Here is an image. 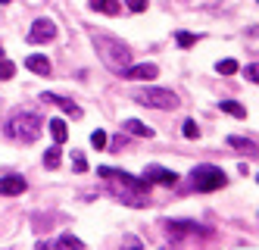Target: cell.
Returning a JSON list of instances; mask_svg holds the SVG:
<instances>
[{"label": "cell", "mask_w": 259, "mask_h": 250, "mask_svg": "<svg viewBox=\"0 0 259 250\" xmlns=\"http://www.w3.org/2000/svg\"><path fill=\"white\" fill-rule=\"evenodd\" d=\"M247 82H256V63L247 66Z\"/></svg>", "instance_id": "484cf974"}, {"label": "cell", "mask_w": 259, "mask_h": 250, "mask_svg": "<svg viewBox=\"0 0 259 250\" xmlns=\"http://www.w3.org/2000/svg\"><path fill=\"white\" fill-rule=\"evenodd\" d=\"M175 41H178V47H194V44H197V34H191V31H178Z\"/></svg>", "instance_id": "d6986e66"}, {"label": "cell", "mask_w": 259, "mask_h": 250, "mask_svg": "<svg viewBox=\"0 0 259 250\" xmlns=\"http://www.w3.org/2000/svg\"><path fill=\"white\" fill-rule=\"evenodd\" d=\"M88 7L94 10V13H103V16H116L122 10L119 0H88Z\"/></svg>", "instance_id": "8fae6325"}, {"label": "cell", "mask_w": 259, "mask_h": 250, "mask_svg": "<svg viewBox=\"0 0 259 250\" xmlns=\"http://www.w3.org/2000/svg\"><path fill=\"white\" fill-rule=\"evenodd\" d=\"M181 131H184V138H191V141H194V138H200V128H197V122H194V119L184 122V128H181Z\"/></svg>", "instance_id": "603a6c76"}, {"label": "cell", "mask_w": 259, "mask_h": 250, "mask_svg": "<svg viewBox=\"0 0 259 250\" xmlns=\"http://www.w3.org/2000/svg\"><path fill=\"white\" fill-rule=\"evenodd\" d=\"M41 100H44V103H53V106H60L66 116H72V119L81 116V106H75V103L66 100V97H57V94H41Z\"/></svg>", "instance_id": "30bf717a"}, {"label": "cell", "mask_w": 259, "mask_h": 250, "mask_svg": "<svg viewBox=\"0 0 259 250\" xmlns=\"http://www.w3.org/2000/svg\"><path fill=\"white\" fill-rule=\"evenodd\" d=\"M91 144H94L97 150H103V147L109 144V138H106V131H100V128H97V131H91Z\"/></svg>", "instance_id": "44dd1931"}, {"label": "cell", "mask_w": 259, "mask_h": 250, "mask_svg": "<svg viewBox=\"0 0 259 250\" xmlns=\"http://www.w3.org/2000/svg\"><path fill=\"white\" fill-rule=\"evenodd\" d=\"M57 244H60V247H75V250H81V247H84V241H81V238H75V235H60V238H57Z\"/></svg>", "instance_id": "2e32d148"}, {"label": "cell", "mask_w": 259, "mask_h": 250, "mask_svg": "<svg viewBox=\"0 0 259 250\" xmlns=\"http://www.w3.org/2000/svg\"><path fill=\"white\" fill-rule=\"evenodd\" d=\"M44 166H47V169H57V166H60V147H50V150L44 153Z\"/></svg>", "instance_id": "e0dca14e"}, {"label": "cell", "mask_w": 259, "mask_h": 250, "mask_svg": "<svg viewBox=\"0 0 259 250\" xmlns=\"http://www.w3.org/2000/svg\"><path fill=\"white\" fill-rule=\"evenodd\" d=\"M228 144H231V147H240V150H253V147H256L250 138H228Z\"/></svg>", "instance_id": "cb8c5ba5"}, {"label": "cell", "mask_w": 259, "mask_h": 250, "mask_svg": "<svg viewBox=\"0 0 259 250\" xmlns=\"http://www.w3.org/2000/svg\"><path fill=\"white\" fill-rule=\"evenodd\" d=\"M215 69H219V75H234L237 72V60H222Z\"/></svg>", "instance_id": "7402d4cb"}, {"label": "cell", "mask_w": 259, "mask_h": 250, "mask_svg": "<svg viewBox=\"0 0 259 250\" xmlns=\"http://www.w3.org/2000/svg\"><path fill=\"white\" fill-rule=\"evenodd\" d=\"M122 128H125L128 134H138V138H153V128H150V125H144L141 119H125Z\"/></svg>", "instance_id": "7c38bea8"}, {"label": "cell", "mask_w": 259, "mask_h": 250, "mask_svg": "<svg viewBox=\"0 0 259 250\" xmlns=\"http://www.w3.org/2000/svg\"><path fill=\"white\" fill-rule=\"evenodd\" d=\"M0 60H4V47H0Z\"/></svg>", "instance_id": "83f0119b"}, {"label": "cell", "mask_w": 259, "mask_h": 250, "mask_svg": "<svg viewBox=\"0 0 259 250\" xmlns=\"http://www.w3.org/2000/svg\"><path fill=\"white\" fill-rule=\"evenodd\" d=\"M222 110H225L228 116H237V119H247V110L240 106V103H234V100H222Z\"/></svg>", "instance_id": "9a60e30c"}, {"label": "cell", "mask_w": 259, "mask_h": 250, "mask_svg": "<svg viewBox=\"0 0 259 250\" xmlns=\"http://www.w3.org/2000/svg\"><path fill=\"white\" fill-rule=\"evenodd\" d=\"M119 75H122V79H128V82H153L156 75H159V69H156L153 63H141V66H132V63H128Z\"/></svg>", "instance_id": "52a82bcc"}, {"label": "cell", "mask_w": 259, "mask_h": 250, "mask_svg": "<svg viewBox=\"0 0 259 250\" xmlns=\"http://www.w3.org/2000/svg\"><path fill=\"white\" fill-rule=\"evenodd\" d=\"M144 175H147V182H150V185H165V188L178 185V172L165 169V166H147Z\"/></svg>", "instance_id": "ba28073f"}, {"label": "cell", "mask_w": 259, "mask_h": 250, "mask_svg": "<svg viewBox=\"0 0 259 250\" xmlns=\"http://www.w3.org/2000/svg\"><path fill=\"white\" fill-rule=\"evenodd\" d=\"M16 75V63H10V60H0V79L4 82H10Z\"/></svg>", "instance_id": "ffe728a7"}, {"label": "cell", "mask_w": 259, "mask_h": 250, "mask_svg": "<svg viewBox=\"0 0 259 250\" xmlns=\"http://www.w3.org/2000/svg\"><path fill=\"white\" fill-rule=\"evenodd\" d=\"M165 225V235H169L172 241H181V238H191V235H209L206 228H200L197 222H184V219H169V222H162Z\"/></svg>", "instance_id": "5b68a950"}, {"label": "cell", "mask_w": 259, "mask_h": 250, "mask_svg": "<svg viewBox=\"0 0 259 250\" xmlns=\"http://www.w3.org/2000/svg\"><path fill=\"white\" fill-rule=\"evenodd\" d=\"M41 131H44L41 116H34V113H28V110L13 113L10 122H7V134H10V138H16V141H22V144L38 141V138H41Z\"/></svg>", "instance_id": "7a4b0ae2"}, {"label": "cell", "mask_w": 259, "mask_h": 250, "mask_svg": "<svg viewBox=\"0 0 259 250\" xmlns=\"http://www.w3.org/2000/svg\"><path fill=\"white\" fill-rule=\"evenodd\" d=\"M135 100L144 106H153V110H178V97L165 88H144L135 94Z\"/></svg>", "instance_id": "277c9868"}, {"label": "cell", "mask_w": 259, "mask_h": 250, "mask_svg": "<svg viewBox=\"0 0 259 250\" xmlns=\"http://www.w3.org/2000/svg\"><path fill=\"white\" fill-rule=\"evenodd\" d=\"M47 128H50V134H53V141H57V144H63V141L69 138V128H66V122H63V119H50V122H47Z\"/></svg>", "instance_id": "5bb4252c"}, {"label": "cell", "mask_w": 259, "mask_h": 250, "mask_svg": "<svg viewBox=\"0 0 259 250\" xmlns=\"http://www.w3.org/2000/svg\"><path fill=\"white\" fill-rule=\"evenodd\" d=\"M7 4H10V0H0V7H7Z\"/></svg>", "instance_id": "4316f807"}, {"label": "cell", "mask_w": 259, "mask_h": 250, "mask_svg": "<svg viewBox=\"0 0 259 250\" xmlns=\"http://www.w3.org/2000/svg\"><path fill=\"white\" fill-rule=\"evenodd\" d=\"M91 41H94V47H97V53H100V60H103V66L106 69H113L116 75L132 63V50H128V44L125 41H119V38H113V34H91Z\"/></svg>", "instance_id": "6da1fadb"}, {"label": "cell", "mask_w": 259, "mask_h": 250, "mask_svg": "<svg viewBox=\"0 0 259 250\" xmlns=\"http://www.w3.org/2000/svg\"><path fill=\"white\" fill-rule=\"evenodd\" d=\"M28 185H25V178L22 175H4L0 178V194L4 197H16V194H22Z\"/></svg>", "instance_id": "9c48e42d"}, {"label": "cell", "mask_w": 259, "mask_h": 250, "mask_svg": "<svg viewBox=\"0 0 259 250\" xmlns=\"http://www.w3.org/2000/svg\"><path fill=\"white\" fill-rule=\"evenodd\" d=\"M72 169H75V172H88V160H84L81 150H72Z\"/></svg>", "instance_id": "ac0fdd59"}, {"label": "cell", "mask_w": 259, "mask_h": 250, "mask_svg": "<svg viewBox=\"0 0 259 250\" xmlns=\"http://www.w3.org/2000/svg\"><path fill=\"white\" fill-rule=\"evenodd\" d=\"M191 175H194V188H197V191H219V188H225V185H228L225 172H222L219 166H212V163L197 166Z\"/></svg>", "instance_id": "3957f363"}, {"label": "cell", "mask_w": 259, "mask_h": 250, "mask_svg": "<svg viewBox=\"0 0 259 250\" xmlns=\"http://www.w3.org/2000/svg\"><path fill=\"white\" fill-rule=\"evenodd\" d=\"M25 66L31 72H38V75H50V60H47V56H41V53H31L28 60H25Z\"/></svg>", "instance_id": "4fadbf2b"}, {"label": "cell", "mask_w": 259, "mask_h": 250, "mask_svg": "<svg viewBox=\"0 0 259 250\" xmlns=\"http://www.w3.org/2000/svg\"><path fill=\"white\" fill-rule=\"evenodd\" d=\"M125 4H128V10H132V13H144L147 10V0H125Z\"/></svg>", "instance_id": "d4e9b609"}, {"label": "cell", "mask_w": 259, "mask_h": 250, "mask_svg": "<svg viewBox=\"0 0 259 250\" xmlns=\"http://www.w3.org/2000/svg\"><path fill=\"white\" fill-rule=\"evenodd\" d=\"M57 38V25H53V19H34L31 28H28V41L31 44H47Z\"/></svg>", "instance_id": "8992f818"}]
</instances>
